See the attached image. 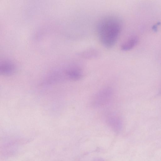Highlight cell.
<instances>
[{
  "instance_id": "6da1fadb",
  "label": "cell",
  "mask_w": 161,
  "mask_h": 161,
  "mask_svg": "<svg viewBox=\"0 0 161 161\" xmlns=\"http://www.w3.org/2000/svg\"><path fill=\"white\" fill-rule=\"evenodd\" d=\"M122 25L120 18L115 15H106L99 20L97 32L99 40L104 47L110 48L114 46L121 33Z\"/></svg>"
},
{
  "instance_id": "7a4b0ae2",
  "label": "cell",
  "mask_w": 161,
  "mask_h": 161,
  "mask_svg": "<svg viewBox=\"0 0 161 161\" xmlns=\"http://www.w3.org/2000/svg\"><path fill=\"white\" fill-rule=\"evenodd\" d=\"M113 95V90L110 87L102 89L93 97L91 102L92 105L99 107L107 104L111 99Z\"/></svg>"
},
{
  "instance_id": "3957f363",
  "label": "cell",
  "mask_w": 161,
  "mask_h": 161,
  "mask_svg": "<svg viewBox=\"0 0 161 161\" xmlns=\"http://www.w3.org/2000/svg\"><path fill=\"white\" fill-rule=\"evenodd\" d=\"M63 76L66 79L77 80L81 79L82 71L81 68L76 64H72L67 66L63 72Z\"/></svg>"
},
{
  "instance_id": "277c9868",
  "label": "cell",
  "mask_w": 161,
  "mask_h": 161,
  "mask_svg": "<svg viewBox=\"0 0 161 161\" xmlns=\"http://www.w3.org/2000/svg\"><path fill=\"white\" fill-rule=\"evenodd\" d=\"M106 120L107 124L115 133H119L121 130L123 122L117 116L114 114H109L106 117Z\"/></svg>"
},
{
  "instance_id": "5b68a950",
  "label": "cell",
  "mask_w": 161,
  "mask_h": 161,
  "mask_svg": "<svg viewBox=\"0 0 161 161\" xmlns=\"http://www.w3.org/2000/svg\"><path fill=\"white\" fill-rule=\"evenodd\" d=\"M138 37L136 35H132L123 42L120 47L121 49L123 51H127L131 50L138 43Z\"/></svg>"
},
{
  "instance_id": "8992f818",
  "label": "cell",
  "mask_w": 161,
  "mask_h": 161,
  "mask_svg": "<svg viewBox=\"0 0 161 161\" xmlns=\"http://www.w3.org/2000/svg\"><path fill=\"white\" fill-rule=\"evenodd\" d=\"M80 57L87 59H92L97 58L99 52L96 49L90 48L81 51L78 53Z\"/></svg>"
},
{
  "instance_id": "52a82bcc",
  "label": "cell",
  "mask_w": 161,
  "mask_h": 161,
  "mask_svg": "<svg viewBox=\"0 0 161 161\" xmlns=\"http://www.w3.org/2000/svg\"><path fill=\"white\" fill-rule=\"evenodd\" d=\"M14 70V65L9 61H3L1 64L0 73L3 75H10L13 73Z\"/></svg>"
},
{
  "instance_id": "ba28073f",
  "label": "cell",
  "mask_w": 161,
  "mask_h": 161,
  "mask_svg": "<svg viewBox=\"0 0 161 161\" xmlns=\"http://www.w3.org/2000/svg\"><path fill=\"white\" fill-rule=\"evenodd\" d=\"M93 161H105L103 159L100 158H95Z\"/></svg>"
},
{
  "instance_id": "9c48e42d",
  "label": "cell",
  "mask_w": 161,
  "mask_h": 161,
  "mask_svg": "<svg viewBox=\"0 0 161 161\" xmlns=\"http://www.w3.org/2000/svg\"><path fill=\"white\" fill-rule=\"evenodd\" d=\"M159 94H160V95H161V88H160V91H159Z\"/></svg>"
}]
</instances>
